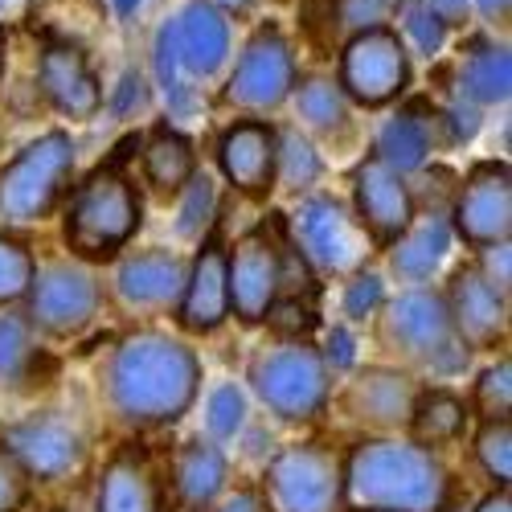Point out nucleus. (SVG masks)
Instances as JSON below:
<instances>
[{"instance_id": "1", "label": "nucleus", "mask_w": 512, "mask_h": 512, "mask_svg": "<svg viewBox=\"0 0 512 512\" xmlns=\"http://www.w3.org/2000/svg\"><path fill=\"white\" fill-rule=\"evenodd\" d=\"M201 365L193 349L168 336H132L115 353L111 365V398L123 418L132 422H173L197 398Z\"/></svg>"}, {"instance_id": "2", "label": "nucleus", "mask_w": 512, "mask_h": 512, "mask_svg": "<svg viewBox=\"0 0 512 512\" xmlns=\"http://www.w3.org/2000/svg\"><path fill=\"white\" fill-rule=\"evenodd\" d=\"M443 496V463L414 443H361L345 467V500L365 512H439Z\"/></svg>"}, {"instance_id": "3", "label": "nucleus", "mask_w": 512, "mask_h": 512, "mask_svg": "<svg viewBox=\"0 0 512 512\" xmlns=\"http://www.w3.org/2000/svg\"><path fill=\"white\" fill-rule=\"evenodd\" d=\"M127 144L119 148V156L111 164L95 168L74 193L66 242H70V250L82 254V259H111V254L140 230V197H136L132 181L119 173V160H123Z\"/></svg>"}, {"instance_id": "4", "label": "nucleus", "mask_w": 512, "mask_h": 512, "mask_svg": "<svg viewBox=\"0 0 512 512\" xmlns=\"http://www.w3.org/2000/svg\"><path fill=\"white\" fill-rule=\"evenodd\" d=\"M74 168V144L62 132L29 144L5 173H0V218L5 222H41L58 205Z\"/></svg>"}, {"instance_id": "5", "label": "nucleus", "mask_w": 512, "mask_h": 512, "mask_svg": "<svg viewBox=\"0 0 512 512\" xmlns=\"http://www.w3.org/2000/svg\"><path fill=\"white\" fill-rule=\"evenodd\" d=\"M254 390L283 418H312L328 398V361L308 345L291 340L250 365Z\"/></svg>"}, {"instance_id": "6", "label": "nucleus", "mask_w": 512, "mask_h": 512, "mask_svg": "<svg viewBox=\"0 0 512 512\" xmlns=\"http://www.w3.org/2000/svg\"><path fill=\"white\" fill-rule=\"evenodd\" d=\"M267 496L275 512H340L345 472L324 447H287L267 467Z\"/></svg>"}, {"instance_id": "7", "label": "nucleus", "mask_w": 512, "mask_h": 512, "mask_svg": "<svg viewBox=\"0 0 512 512\" xmlns=\"http://www.w3.org/2000/svg\"><path fill=\"white\" fill-rule=\"evenodd\" d=\"M386 332L414 357H422L439 373H459L467 365V345L459 340L447 300L435 291H410L390 304Z\"/></svg>"}, {"instance_id": "8", "label": "nucleus", "mask_w": 512, "mask_h": 512, "mask_svg": "<svg viewBox=\"0 0 512 512\" xmlns=\"http://www.w3.org/2000/svg\"><path fill=\"white\" fill-rule=\"evenodd\" d=\"M410 62L394 29H361L340 54V91H349L365 107H381L402 95Z\"/></svg>"}, {"instance_id": "9", "label": "nucleus", "mask_w": 512, "mask_h": 512, "mask_svg": "<svg viewBox=\"0 0 512 512\" xmlns=\"http://www.w3.org/2000/svg\"><path fill=\"white\" fill-rule=\"evenodd\" d=\"M226 279H230V308L246 324L267 320V308L275 304L283 283V250L267 234V226L250 230L234 246V259H226Z\"/></svg>"}, {"instance_id": "10", "label": "nucleus", "mask_w": 512, "mask_h": 512, "mask_svg": "<svg viewBox=\"0 0 512 512\" xmlns=\"http://www.w3.org/2000/svg\"><path fill=\"white\" fill-rule=\"evenodd\" d=\"M291 82H295V54L287 46V37L279 29H259L250 37V46L242 50L226 95L238 107L267 111L287 99Z\"/></svg>"}, {"instance_id": "11", "label": "nucleus", "mask_w": 512, "mask_h": 512, "mask_svg": "<svg viewBox=\"0 0 512 512\" xmlns=\"http://www.w3.org/2000/svg\"><path fill=\"white\" fill-rule=\"evenodd\" d=\"M29 316L46 332H78L99 308V283L70 263H54L29 283Z\"/></svg>"}, {"instance_id": "12", "label": "nucleus", "mask_w": 512, "mask_h": 512, "mask_svg": "<svg viewBox=\"0 0 512 512\" xmlns=\"http://www.w3.org/2000/svg\"><path fill=\"white\" fill-rule=\"evenodd\" d=\"M295 234H300L308 259L320 263L324 271L340 275L365 259V238L336 197H308L295 209Z\"/></svg>"}, {"instance_id": "13", "label": "nucleus", "mask_w": 512, "mask_h": 512, "mask_svg": "<svg viewBox=\"0 0 512 512\" xmlns=\"http://www.w3.org/2000/svg\"><path fill=\"white\" fill-rule=\"evenodd\" d=\"M455 226L467 242L492 246L508 242L512 230V177L508 164H480L463 181V193L455 201Z\"/></svg>"}, {"instance_id": "14", "label": "nucleus", "mask_w": 512, "mask_h": 512, "mask_svg": "<svg viewBox=\"0 0 512 512\" xmlns=\"http://www.w3.org/2000/svg\"><path fill=\"white\" fill-rule=\"evenodd\" d=\"M5 451L25 467L29 480H58L82 463V439L62 418H29L5 435Z\"/></svg>"}, {"instance_id": "15", "label": "nucleus", "mask_w": 512, "mask_h": 512, "mask_svg": "<svg viewBox=\"0 0 512 512\" xmlns=\"http://www.w3.org/2000/svg\"><path fill=\"white\" fill-rule=\"evenodd\" d=\"M353 185H357V213L373 230V238L398 242L414 218V201H410V189L402 185V173H394L377 156H369L365 164H357Z\"/></svg>"}, {"instance_id": "16", "label": "nucleus", "mask_w": 512, "mask_h": 512, "mask_svg": "<svg viewBox=\"0 0 512 512\" xmlns=\"http://www.w3.org/2000/svg\"><path fill=\"white\" fill-rule=\"evenodd\" d=\"M37 74H41V95H46L62 115H70V119H95V111L103 107L99 78L91 74L82 50H74V46H46Z\"/></svg>"}, {"instance_id": "17", "label": "nucleus", "mask_w": 512, "mask_h": 512, "mask_svg": "<svg viewBox=\"0 0 512 512\" xmlns=\"http://www.w3.org/2000/svg\"><path fill=\"white\" fill-rule=\"evenodd\" d=\"M230 316V279H226V250L209 238L181 291V324L189 332H213Z\"/></svg>"}, {"instance_id": "18", "label": "nucleus", "mask_w": 512, "mask_h": 512, "mask_svg": "<svg viewBox=\"0 0 512 512\" xmlns=\"http://www.w3.org/2000/svg\"><path fill=\"white\" fill-rule=\"evenodd\" d=\"M451 324L459 332L463 345H496V336H504V295L480 279L476 267H459L451 279Z\"/></svg>"}, {"instance_id": "19", "label": "nucleus", "mask_w": 512, "mask_h": 512, "mask_svg": "<svg viewBox=\"0 0 512 512\" xmlns=\"http://www.w3.org/2000/svg\"><path fill=\"white\" fill-rule=\"evenodd\" d=\"M222 173L234 181V189L259 197L275 181V132L267 123H234L218 140Z\"/></svg>"}, {"instance_id": "20", "label": "nucleus", "mask_w": 512, "mask_h": 512, "mask_svg": "<svg viewBox=\"0 0 512 512\" xmlns=\"http://www.w3.org/2000/svg\"><path fill=\"white\" fill-rule=\"evenodd\" d=\"M173 37H177V58L189 74H213L226 54H230V21L218 5L209 0H193L185 5V13L173 21Z\"/></svg>"}, {"instance_id": "21", "label": "nucleus", "mask_w": 512, "mask_h": 512, "mask_svg": "<svg viewBox=\"0 0 512 512\" xmlns=\"http://www.w3.org/2000/svg\"><path fill=\"white\" fill-rule=\"evenodd\" d=\"M185 279H189V271L177 254H164V250L136 254V259H127L119 267V295L136 308H156V304L177 300L185 291Z\"/></svg>"}, {"instance_id": "22", "label": "nucleus", "mask_w": 512, "mask_h": 512, "mask_svg": "<svg viewBox=\"0 0 512 512\" xmlns=\"http://www.w3.org/2000/svg\"><path fill=\"white\" fill-rule=\"evenodd\" d=\"M99 512H160V484L144 455L123 451L99 480Z\"/></svg>"}, {"instance_id": "23", "label": "nucleus", "mask_w": 512, "mask_h": 512, "mask_svg": "<svg viewBox=\"0 0 512 512\" xmlns=\"http://www.w3.org/2000/svg\"><path fill=\"white\" fill-rule=\"evenodd\" d=\"M349 402L361 418L369 422H406L410 410H414V386H410V377L394 373V369H365L357 381H353V390H349Z\"/></svg>"}, {"instance_id": "24", "label": "nucleus", "mask_w": 512, "mask_h": 512, "mask_svg": "<svg viewBox=\"0 0 512 512\" xmlns=\"http://www.w3.org/2000/svg\"><path fill=\"white\" fill-rule=\"evenodd\" d=\"M426 152H431V127H426L418 103L398 111L377 132V160L386 168H394V173H414V168H422Z\"/></svg>"}, {"instance_id": "25", "label": "nucleus", "mask_w": 512, "mask_h": 512, "mask_svg": "<svg viewBox=\"0 0 512 512\" xmlns=\"http://www.w3.org/2000/svg\"><path fill=\"white\" fill-rule=\"evenodd\" d=\"M447 246H451V226L439 218V213H431L426 222L406 226V234L398 238V250H394V267L406 279H426L447 259Z\"/></svg>"}, {"instance_id": "26", "label": "nucleus", "mask_w": 512, "mask_h": 512, "mask_svg": "<svg viewBox=\"0 0 512 512\" xmlns=\"http://www.w3.org/2000/svg\"><path fill=\"white\" fill-rule=\"evenodd\" d=\"M226 484V455L209 443H189L177 455V492L189 508H205Z\"/></svg>"}, {"instance_id": "27", "label": "nucleus", "mask_w": 512, "mask_h": 512, "mask_svg": "<svg viewBox=\"0 0 512 512\" xmlns=\"http://www.w3.org/2000/svg\"><path fill=\"white\" fill-rule=\"evenodd\" d=\"M512 87V58L504 46L476 41L463 62V95L472 103H504Z\"/></svg>"}, {"instance_id": "28", "label": "nucleus", "mask_w": 512, "mask_h": 512, "mask_svg": "<svg viewBox=\"0 0 512 512\" xmlns=\"http://www.w3.org/2000/svg\"><path fill=\"white\" fill-rule=\"evenodd\" d=\"M144 173L164 193L185 189V181L193 177V144L177 132H168V127H156L144 148Z\"/></svg>"}, {"instance_id": "29", "label": "nucleus", "mask_w": 512, "mask_h": 512, "mask_svg": "<svg viewBox=\"0 0 512 512\" xmlns=\"http://www.w3.org/2000/svg\"><path fill=\"white\" fill-rule=\"evenodd\" d=\"M410 426H414L418 443H431V447L435 443H451L467 426V406L455 394H447V390H431V394L414 398Z\"/></svg>"}, {"instance_id": "30", "label": "nucleus", "mask_w": 512, "mask_h": 512, "mask_svg": "<svg viewBox=\"0 0 512 512\" xmlns=\"http://www.w3.org/2000/svg\"><path fill=\"white\" fill-rule=\"evenodd\" d=\"M156 74H160V87H164V95H168V107H173L177 115H189L193 107H197V99H193V87L185 82V66H181V58H177V37H173V21L168 25H160V33H156Z\"/></svg>"}, {"instance_id": "31", "label": "nucleus", "mask_w": 512, "mask_h": 512, "mask_svg": "<svg viewBox=\"0 0 512 512\" xmlns=\"http://www.w3.org/2000/svg\"><path fill=\"white\" fill-rule=\"evenodd\" d=\"M476 455H480L484 472L500 488H508V480H512V426H508V418H488L484 422V431L476 439Z\"/></svg>"}, {"instance_id": "32", "label": "nucleus", "mask_w": 512, "mask_h": 512, "mask_svg": "<svg viewBox=\"0 0 512 512\" xmlns=\"http://www.w3.org/2000/svg\"><path fill=\"white\" fill-rule=\"evenodd\" d=\"M275 173L283 177V185L304 189L320 177V156L312 152V144L304 136H283V140H275Z\"/></svg>"}, {"instance_id": "33", "label": "nucleus", "mask_w": 512, "mask_h": 512, "mask_svg": "<svg viewBox=\"0 0 512 512\" xmlns=\"http://www.w3.org/2000/svg\"><path fill=\"white\" fill-rule=\"evenodd\" d=\"M33 275H37V267H33L29 246L0 234V304L21 300L33 283Z\"/></svg>"}, {"instance_id": "34", "label": "nucleus", "mask_w": 512, "mask_h": 512, "mask_svg": "<svg viewBox=\"0 0 512 512\" xmlns=\"http://www.w3.org/2000/svg\"><path fill=\"white\" fill-rule=\"evenodd\" d=\"M300 115L312 123V127H340L345 123V91L332 87L324 78H312L308 87H300Z\"/></svg>"}, {"instance_id": "35", "label": "nucleus", "mask_w": 512, "mask_h": 512, "mask_svg": "<svg viewBox=\"0 0 512 512\" xmlns=\"http://www.w3.org/2000/svg\"><path fill=\"white\" fill-rule=\"evenodd\" d=\"M33 361V340L25 316H0V377H21Z\"/></svg>"}, {"instance_id": "36", "label": "nucleus", "mask_w": 512, "mask_h": 512, "mask_svg": "<svg viewBox=\"0 0 512 512\" xmlns=\"http://www.w3.org/2000/svg\"><path fill=\"white\" fill-rule=\"evenodd\" d=\"M402 29L410 33L418 54H426V58H435L443 50V41H447V25L439 21V13L431 5H422V0H414V5L402 9Z\"/></svg>"}, {"instance_id": "37", "label": "nucleus", "mask_w": 512, "mask_h": 512, "mask_svg": "<svg viewBox=\"0 0 512 512\" xmlns=\"http://www.w3.org/2000/svg\"><path fill=\"white\" fill-rule=\"evenodd\" d=\"M185 185H189V193H185V205H181L177 230L185 238H201V230L213 222V181L209 177H189Z\"/></svg>"}, {"instance_id": "38", "label": "nucleus", "mask_w": 512, "mask_h": 512, "mask_svg": "<svg viewBox=\"0 0 512 512\" xmlns=\"http://www.w3.org/2000/svg\"><path fill=\"white\" fill-rule=\"evenodd\" d=\"M242 414H246V402H242V390L238 386H222L209 394V410H205V422L209 431L218 439H230L238 426H242Z\"/></svg>"}, {"instance_id": "39", "label": "nucleus", "mask_w": 512, "mask_h": 512, "mask_svg": "<svg viewBox=\"0 0 512 512\" xmlns=\"http://www.w3.org/2000/svg\"><path fill=\"white\" fill-rule=\"evenodd\" d=\"M476 402L488 418H508V406H512V365L500 361L492 365L484 377H480V386H476Z\"/></svg>"}, {"instance_id": "40", "label": "nucleus", "mask_w": 512, "mask_h": 512, "mask_svg": "<svg viewBox=\"0 0 512 512\" xmlns=\"http://www.w3.org/2000/svg\"><path fill=\"white\" fill-rule=\"evenodd\" d=\"M29 500V472L0 447V512H17Z\"/></svg>"}, {"instance_id": "41", "label": "nucleus", "mask_w": 512, "mask_h": 512, "mask_svg": "<svg viewBox=\"0 0 512 512\" xmlns=\"http://www.w3.org/2000/svg\"><path fill=\"white\" fill-rule=\"evenodd\" d=\"M480 279L488 283V287H496L500 295L508 291V283H512V254H508V242H492V246H484V259H480Z\"/></svg>"}, {"instance_id": "42", "label": "nucleus", "mask_w": 512, "mask_h": 512, "mask_svg": "<svg viewBox=\"0 0 512 512\" xmlns=\"http://www.w3.org/2000/svg\"><path fill=\"white\" fill-rule=\"evenodd\" d=\"M377 304H381V279L377 275H357L349 283V291H345V312L353 320H365Z\"/></svg>"}, {"instance_id": "43", "label": "nucleus", "mask_w": 512, "mask_h": 512, "mask_svg": "<svg viewBox=\"0 0 512 512\" xmlns=\"http://www.w3.org/2000/svg\"><path fill=\"white\" fill-rule=\"evenodd\" d=\"M398 0H345V21L357 29H381Z\"/></svg>"}, {"instance_id": "44", "label": "nucleus", "mask_w": 512, "mask_h": 512, "mask_svg": "<svg viewBox=\"0 0 512 512\" xmlns=\"http://www.w3.org/2000/svg\"><path fill=\"white\" fill-rule=\"evenodd\" d=\"M148 103V87H144V78L140 74H123V82L115 87V99H111V111L123 119V115H132Z\"/></svg>"}, {"instance_id": "45", "label": "nucleus", "mask_w": 512, "mask_h": 512, "mask_svg": "<svg viewBox=\"0 0 512 512\" xmlns=\"http://www.w3.org/2000/svg\"><path fill=\"white\" fill-rule=\"evenodd\" d=\"M300 17H304V29H308L316 41H324V33L336 29V0H304Z\"/></svg>"}, {"instance_id": "46", "label": "nucleus", "mask_w": 512, "mask_h": 512, "mask_svg": "<svg viewBox=\"0 0 512 512\" xmlns=\"http://www.w3.org/2000/svg\"><path fill=\"white\" fill-rule=\"evenodd\" d=\"M353 336L345 332V328H332L328 332V361H332V369H349L353 365Z\"/></svg>"}, {"instance_id": "47", "label": "nucleus", "mask_w": 512, "mask_h": 512, "mask_svg": "<svg viewBox=\"0 0 512 512\" xmlns=\"http://www.w3.org/2000/svg\"><path fill=\"white\" fill-rule=\"evenodd\" d=\"M480 132V111L476 107H455L451 111V136L455 140H472Z\"/></svg>"}, {"instance_id": "48", "label": "nucleus", "mask_w": 512, "mask_h": 512, "mask_svg": "<svg viewBox=\"0 0 512 512\" xmlns=\"http://www.w3.org/2000/svg\"><path fill=\"white\" fill-rule=\"evenodd\" d=\"M222 512H267V504H263L259 492H234V496L222 504Z\"/></svg>"}, {"instance_id": "49", "label": "nucleus", "mask_w": 512, "mask_h": 512, "mask_svg": "<svg viewBox=\"0 0 512 512\" xmlns=\"http://www.w3.org/2000/svg\"><path fill=\"white\" fill-rule=\"evenodd\" d=\"M426 5L439 13L443 25H455V21H463V13H467V0H426Z\"/></svg>"}, {"instance_id": "50", "label": "nucleus", "mask_w": 512, "mask_h": 512, "mask_svg": "<svg viewBox=\"0 0 512 512\" xmlns=\"http://www.w3.org/2000/svg\"><path fill=\"white\" fill-rule=\"evenodd\" d=\"M476 512H512V500H508V492L500 488V492H492V496H484Z\"/></svg>"}, {"instance_id": "51", "label": "nucleus", "mask_w": 512, "mask_h": 512, "mask_svg": "<svg viewBox=\"0 0 512 512\" xmlns=\"http://www.w3.org/2000/svg\"><path fill=\"white\" fill-rule=\"evenodd\" d=\"M480 13L488 21H504L508 17V0H480Z\"/></svg>"}, {"instance_id": "52", "label": "nucleus", "mask_w": 512, "mask_h": 512, "mask_svg": "<svg viewBox=\"0 0 512 512\" xmlns=\"http://www.w3.org/2000/svg\"><path fill=\"white\" fill-rule=\"evenodd\" d=\"M111 5H115L119 17H136V9L144 5V0H111Z\"/></svg>"}, {"instance_id": "53", "label": "nucleus", "mask_w": 512, "mask_h": 512, "mask_svg": "<svg viewBox=\"0 0 512 512\" xmlns=\"http://www.w3.org/2000/svg\"><path fill=\"white\" fill-rule=\"evenodd\" d=\"M218 5H234V9H242V5H250V0H218Z\"/></svg>"}, {"instance_id": "54", "label": "nucleus", "mask_w": 512, "mask_h": 512, "mask_svg": "<svg viewBox=\"0 0 512 512\" xmlns=\"http://www.w3.org/2000/svg\"><path fill=\"white\" fill-rule=\"evenodd\" d=\"M54 512H62V508H54Z\"/></svg>"}]
</instances>
